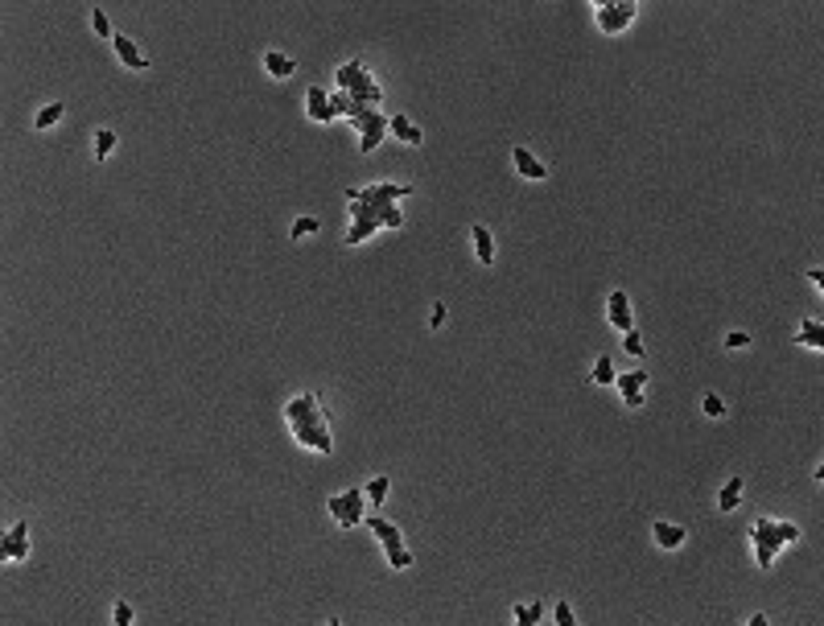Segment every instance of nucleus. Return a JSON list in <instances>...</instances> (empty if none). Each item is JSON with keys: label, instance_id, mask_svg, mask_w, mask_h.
Returning a JSON list of instances; mask_svg holds the SVG:
<instances>
[{"label": "nucleus", "instance_id": "1", "mask_svg": "<svg viewBox=\"0 0 824 626\" xmlns=\"http://www.w3.org/2000/svg\"><path fill=\"white\" fill-rule=\"evenodd\" d=\"M334 83H339V91H346L355 103H367V107H379V103H384V83L371 78V71H367L359 58L346 62V66H339V71H334Z\"/></svg>", "mask_w": 824, "mask_h": 626}, {"label": "nucleus", "instance_id": "2", "mask_svg": "<svg viewBox=\"0 0 824 626\" xmlns=\"http://www.w3.org/2000/svg\"><path fill=\"white\" fill-rule=\"evenodd\" d=\"M326 507H330V515H334V524H339V528H355V524H363V515L371 511L363 486H351L346 495H330Z\"/></svg>", "mask_w": 824, "mask_h": 626}, {"label": "nucleus", "instance_id": "3", "mask_svg": "<svg viewBox=\"0 0 824 626\" xmlns=\"http://www.w3.org/2000/svg\"><path fill=\"white\" fill-rule=\"evenodd\" d=\"M754 540V556H758V569H771L775 565V553L783 548V536H779V524L775 519H758L751 531Z\"/></svg>", "mask_w": 824, "mask_h": 626}, {"label": "nucleus", "instance_id": "4", "mask_svg": "<svg viewBox=\"0 0 824 626\" xmlns=\"http://www.w3.org/2000/svg\"><path fill=\"white\" fill-rule=\"evenodd\" d=\"M289 433L305 445V449H317V454H330L334 441H330V425L326 420H293Z\"/></svg>", "mask_w": 824, "mask_h": 626}, {"label": "nucleus", "instance_id": "5", "mask_svg": "<svg viewBox=\"0 0 824 626\" xmlns=\"http://www.w3.org/2000/svg\"><path fill=\"white\" fill-rule=\"evenodd\" d=\"M639 8H635V0H618V4H598V29L602 33H623L630 25Z\"/></svg>", "mask_w": 824, "mask_h": 626}, {"label": "nucleus", "instance_id": "6", "mask_svg": "<svg viewBox=\"0 0 824 626\" xmlns=\"http://www.w3.org/2000/svg\"><path fill=\"white\" fill-rule=\"evenodd\" d=\"M285 420H326V408H322V396L317 391H301L285 404Z\"/></svg>", "mask_w": 824, "mask_h": 626}, {"label": "nucleus", "instance_id": "7", "mask_svg": "<svg viewBox=\"0 0 824 626\" xmlns=\"http://www.w3.org/2000/svg\"><path fill=\"white\" fill-rule=\"evenodd\" d=\"M511 165L524 182H548V165L536 157L532 148H511Z\"/></svg>", "mask_w": 824, "mask_h": 626}, {"label": "nucleus", "instance_id": "8", "mask_svg": "<svg viewBox=\"0 0 824 626\" xmlns=\"http://www.w3.org/2000/svg\"><path fill=\"white\" fill-rule=\"evenodd\" d=\"M112 49H116V58H120L128 71H148V54H141V46L128 33H116L112 37Z\"/></svg>", "mask_w": 824, "mask_h": 626}, {"label": "nucleus", "instance_id": "9", "mask_svg": "<svg viewBox=\"0 0 824 626\" xmlns=\"http://www.w3.org/2000/svg\"><path fill=\"white\" fill-rule=\"evenodd\" d=\"M305 112H310V116H314L317 124L339 120V112L330 107V91H326V87H317V83L310 87V91H305Z\"/></svg>", "mask_w": 824, "mask_h": 626}, {"label": "nucleus", "instance_id": "10", "mask_svg": "<svg viewBox=\"0 0 824 626\" xmlns=\"http://www.w3.org/2000/svg\"><path fill=\"white\" fill-rule=\"evenodd\" d=\"M606 317H610V326H618L623 334H627L630 326H635V317H630V297L623 289H610V301H606Z\"/></svg>", "mask_w": 824, "mask_h": 626}, {"label": "nucleus", "instance_id": "11", "mask_svg": "<svg viewBox=\"0 0 824 626\" xmlns=\"http://www.w3.org/2000/svg\"><path fill=\"white\" fill-rule=\"evenodd\" d=\"M652 540L659 544V548H668V553H676L680 544L688 540V531L680 528V524H668V519H655L652 524Z\"/></svg>", "mask_w": 824, "mask_h": 626}, {"label": "nucleus", "instance_id": "12", "mask_svg": "<svg viewBox=\"0 0 824 626\" xmlns=\"http://www.w3.org/2000/svg\"><path fill=\"white\" fill-rule=\"evenodd\" d=\"M0 553H4V560H25V556H29V524H25V519L4 536V548H0Z\"/></svg>", "mask_w": 824, "mask_h": 626}, {"label": "nucleus", "instance_id": "13", "mask_svg": "<svg viewBox=\"0 0 824 626\" xmlns=\"http://www.w3.org/2000/svg\"><path fill=\"white\" fill-rule=\"evenodd\" d=\"M363 524L375 531V540H379L384 548H400V544H404V531L396 528V524H388V519H379V515H363Z\"/></svg>", "mask_w": 824, "mask_h": 626}, {"label": "nucleus", "instance_id": "14", "mask_svg": "<svg viewBox=\"0 0 824 626\" xmlns=\"http://www.w3.org/2000/svg\"><path fill=\"white\" fill-rule=\"evenodd\" d=\"M388 132L396 136V141H400V145H412V148L425 141V132H420V128L408 120V116H388Z\"/></svg>", "mask_w": 824, "mask_h": 626}, {"label": "nucleus", "instance_id": "15", "mask_svg": "<svg viewBox=\"0 0 824 626\" xmlns=\"http://www.w3.org/2000/svg\"><path fill=\"white\" fill-rule=\"evenodd\" d=\"M379 227H384V218H359V223H351V231H346L342 240H346V247H359V243H367L371 235H379Z\"/></svg>", "mask_w": 824, "mask_h": 626}, {"label": "nucleus", "instance_id": "16", "mask_svg": "<svg viewBox=\"0 0 824 626\" xmlns=\"http://www.w3.org/2000/svg\"><path fill=\"white\" fill-rule=\"evenodd\" d=\"M474 256H478V264H495V235H490V227L483 223H474Z\"/></svg>", "mask_w": 824, "mask_h": 626}, {"label": "nucleus", "instance_id": "17", "mask_svg": "<svg viewBox=\"0 0 824 626\" xmlns=\"http://www.w3.org/2000/svg\"><path fill=\"white\" fill-rule=\"evenodd\" d=\"M264 71L272 74V78H293L297 62H293L289 54H281V49H264Z\"/></svg>", "mask_w": 824, "mask_h": 626}, {"label": "nucleus", "instance_id": "18", "mask_svg": "<svg viewBox=\"0 0 824 626\" xmlns=\"http://www.w3.org/2000/svg\"><path fill=\"white\" fill-rule=\"evenodd\" d=\"M796 342L800 346H812V350H820L824 346V326H820V317H808L800 326V334H796Z\"/></svg>", "mask_w": 824, "mask_h": 626}, {"label": "nucleus", "instance_id": "19", "mask_svg": "<svg viewBox=\"0 0 824 626\" xmlns=\"http://www.w3.org/2000/svg\"><path fill=\"white\" fill-rule=\"evenodd\" d=\"M738 503H742V478H729L717 495V511H738Z\"/></svg>", "mask_w": 824, "mask_h": 626}, {"label": "nucleus", "instance_id": "20", "mask_svg": "<svg viewBox=\"0 0 824 626\" xmlns=\"http://www.w3.org/2000/svg\"><path fill=\"white\" fill-rule=\"evenodd\" d=\"M363 490H367V503H371V511H375V507H384V499H388V490H392V482L379 474V478H367Z\"/></svg>", "mask_w": 824, "mask_h": 626}, {"label": "nucleus", "instance_id": "21", "mask_svg": "<svg viewBox=\"0 0 824 626\" xmlns=\"http://www.w3.org/2000/svg\"><path fill=\"white\" fill-rule=\"evenodd\" d=\"M511 618H515V622H519V626H536V622H540V618H544V602L515 606V610H511Z\"/></svg>", "mask_w": 824, "mask_h": 626}, {"label": "nucleus", "instance_id": "22", "mask_svg": "<svg viewBox=\"0 0 824 626\" xmlns=\"http://www.w3.org/2000/svg\"><path fill=\"white\" fill-rule=\"evenodd\" d=\"M614 375H618V371H614L610 355H598V359H594V375H589V379H594L598 387H610V384H614Z\"/></svg>", "mask_w": 824, "mask_h": 626}, {"label": "nucleus", "instance_id": "23", "mask_svg": "<svg viewBox=\"0 0 824 626\" xmlns=\"http://www.w3.org/2000/svg\"><path fill=\"white\" fill-rule=\"evenodd\" d=\"M62 116H66V107H62V103H46V107L33 116V128H42V132H46V128H54Z\"/></svg>", "mask_w": 824, "mask_h": 626}, {"label": "nucleus", "instance_id": "24", "mask_svg": "<svg viewBox=\"0 0 824 626\" xmlns=\"http://www.w3.org/2000/svg\"><path fill=\"white\" fill-rule=\"evenodd\" d=\"M614 387L627 396V391H643L647 387V375L643 371H627V375H614Z\"/></svg>", "mask_w": 824, "mask_h": 626}, {"label": "nucleus", "instance_id": "25", "mask_svg": "<svg viewBox=\"0 0 824 626\" xmlns=\"http://www.w3.org/2000/svg\"><path fill=\"white\" fill-rule=\"evenodd\" d=\"M317 215H301L297 223H293V243H301V240H310V235H317Z\"/></svg>", "mask_w": 824, "mask_h": 626}, {"label": "nucleus", "instance_id": "26", "mask_svg": "<svg viewBox=\"0 0 824 626\" xmlns=\"http://www.w3.org/2000/svg\"><path fill=\"white\" fill-rule=\"evenodd\" d=\"M112 148H116V132H112V128H99L95 132V161H107Z\"/></svg>", "mask_w": 824, "mask_h": 626}, {"label": "nucleus", "instance_id": "27", "mask_svg": "<svg viewBox=\"0 0 824 626\" xmlns=\"http://www.w3.org/2000/svg\"><path fill=\"white\" fill-rule=\"evenodd\" d=\"M701 412L709 416V420H722V416H726V400H722L717 391H709V396L701 400Z\"/></svg>", "mask_w": 824, "mask_h": 626}, {"label": "nucleus", "instance_id": "28", "mask_svg": "<svg viewBox=\"0 0 824 626\" xmlns=\"http://www.w3.org/2000/svg\"><path fill=\"white\" fill-rule=\"evenodd\" d=\"M388 565L400 573V569H412V548L408 544H400V548H388Z\"/></svg>", "mask_w": 824, "mask_h": 626}, {"label": "nucleus", "instance_id": "29", "mask_svg": "<svg viewBox=\"0 0 824 626\" xmlns=\"http://www.w3.org/2000/svg\"><path fill=\"white\" fill-rule=\"evenodd\" d=\"M384 132H388V128H367L363 136H359V153H375L379 141H384Z\"/></svg>", "mask_w": 824, "mask_h": 626}, {"label": "nucleus", "instance_id": "30", "mask_svg": "<svg viewBox=\"0 0 824 626\" xmlns=\"http://www.w3.org/2000/svg\"><path fill=\"white\" fill-rule=\"evenodd\" d=\"M623 346H627V355H635V359H639V355L647 350V346H643V334H639L635 326H630V330H627V338H623Z\"/></svg>", "mask_w": 824, "mask_h": 626}, {"label": "nucleus", "instance_id": "31", "mask_svg": "<svg viewBox=\"0 0 824 626\" xmlns=\"http://www.w3.org/2000/svg\"><path fill=\"white\" fill-rule=\"evenodd\" d=\"M91 29H95L99 37H116V33H112V21H107V13H103V8L91 13Z\"/></svg>", "mask_w": 824, "mask_h": 626}, {"label": "nucleus", "instance_id": "32", "mask_svg": "<svg viewBox=\"0 0 824 626\" xmlns=\"http://www.w3.org/2000/svg\"><path fill=\"white\" fill-rule=\"evenodd\" d=\"M553 618H557V626H573V622H577V614H573V606H569V602L553 606Z\"/></svg>", "mask_w": 824, "mask_h": 626}, {"label": "nucleus", "instance_id": "33", "mask_svg": "<svg viewBox=\"0 0 824 626\" xmlns=\"http://www.w3.org/2000/svg\"><path fill=\"white\" fill-rule=\"evenodd\" d=\"M112 622H116V626H132V606L116 602V606H112Z\"/></svg>", "mask_w": 824, "mask_h": 626}, {"label": "nucleus", "instance_id": "34", "mask_svg": "<svg viewBox=\"0 0 824 626\" xmlns=\"http://www.w3.org/2000/svg\"><path fill=\"white\" fill-rule=\"evenodd\" d=\"M751 346V334L746 330H734V334H726V350H746Z\"/></svg>", "mask_w": 824, "mask_h": 626}, {"label": "nucleus", "instance_id": "35", "mask_svg": "<svg viewBox=\"0 0 824 626\" xmlns=\"http://www.w3.org/2000/svg\"><path fill=\"white\" fill-rule=\"evenodd\" d=\"M384 227H392V231H396V227H404V215H400V206H396V202L384 206Z\"/></svg>", "mask_w": 824, "mask_h": 626}, {"label": "nucleus", "instance_id": "36", "mask_svg": "<svg viewBox=\"0 0 824 626\" xmlns=\"http://www.w3.org/2000/svg\"><path fill=\"white\" fill-rule=\"evenodd\" d=\"M445 313H449V309H445V301H433V309H429V326H433V330L445 326Z\"/></svg>", "mask_w": 824, "mask_h": 626}, {"label": "nucleus", "instance_id": "37", "mask_svg": "<svg viewBox=\"0 0 824 626\" xmlns=\"http://www.w3.org/2000/svg\"><path fill=\"white\" fill-rule=\"evenodd\" d=\"M330 107H334L339 116H346V112H351V95H346V91H334V95H330Z\"/></svg>", "mask_w": 824, "mask_h": 626}, {"label": "nucleus", "instance_id": "38", "mask_svg": "<svg viewBox=\"0 0 824 626\" xmlns=\"http://www.w3.org/2000/svg\"><path fill=\"white\" fill-rule=\"evenodd\" d=\"M643 400H647L643 391H627V396H623V408H627V412H639V408H643Z\"/></svg>", "mask_w": 824, "mask_h": 626}, {"label": "nucleus", "instance_id": "39", "mask_svg": "<svg viewBox=\"0 0 824 626\" xmlns=\"http://www.w3.org/2000/svg\"><path fill=\"white\" fill-rule=\"evenodd\" d=\"M779 536H783V544H796V540H800V528H796V524H779Z\"/></svg>", "mask_w": 824, "mask_h": 626}, {"label": "nucleus", "instance_id": "40", "mask_svg": "<svg viewBox=\"0 0 824 626\" xmlns=\"http://www.w3.org/2000/svg\"><path fill=\"white\" fill-rule=\"evenodd\" d=\"M808 280H812L816 289H824V272H820V268H812V272H808Z\"/></svg>", "mask_w": 824, "mask_h": 626}]
</instances>
